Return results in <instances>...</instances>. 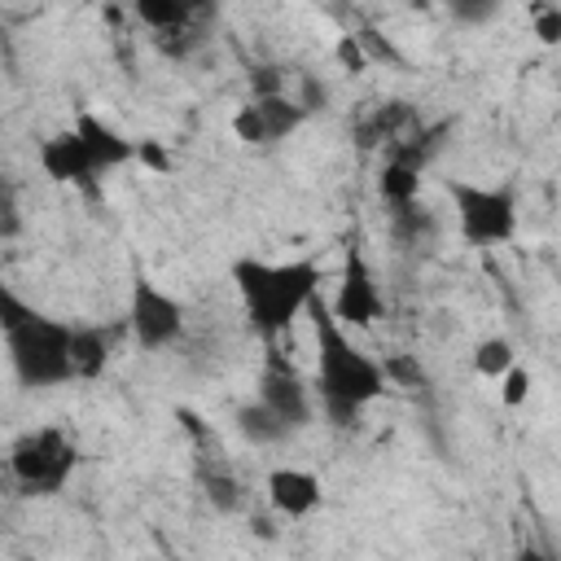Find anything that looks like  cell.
<instances>
[{
	"mask_svg": "<svg viewBox=\"0 0 561 561\" xmlns=\"http://www.w3.org/2000/svg\"><path fill=\"white\" fill-rule=\"evenodd\" d=\"M535 31H539L543 44H557V39H561V9H557V4L539 9V13H535Z\"/></svg>",
	"mask_w": 561,
	"mask_h": 561,
	"instance_id": "603a6c76",
	"label": "cell"
},
{
	"mask_svg": "<svg viewBox=\"0 0 561 561\" xmlns=\"http://www.w3.org/2000/svg\"><path fill=\"white\" fill-rule=\"evenodd\" d=\"M495 13H500V4H491V0H482V4H451V18H460V22H486Z\"/></svg>",
	"mask_w": 561,
	"mask_h": 561,
	"instance_id": "d4e9b609",
	"label": "cell"
},
{
	"mask_svg": "<svg viewBox=\"0 0 561 561\" xmlns=\"http://www.w3.org/2000/svg\"><path fill=\"white\" fill-rule=\"evenodd\" d=\"M127 329L145 351H162L184 333V302L162 285H153L149 276H136L127 302Z\"/></svg>",
	"mask_w": 561,
	"mask_h": 561,
	"instance_id": "8992f818",
	"label": "cell"
},
{
	"mask_svg": "<svg viewBox=\"0 0 561 561\" xmlns=\"http://www.w3.org/2000/svg\"><path fill=\"white\" fill-rule=\"evenodd\" d=\"M513 368V342L508 337H482L473 346V373L478 377H504Z\"/></svg>",
	"mask_w": 561,
	"mask_h": 561,
	"instance_id": "e0dca14e",
	"label": "cell"
},
{
	"mask_svg": "<svg viewBox=\"0 0 561 561\" xmlns=\"http://www.w3.org/2000/svg\"><path fill=\"white\" fill-rule=\"evenodd\" d=\"M26 316H35V307H31L26 298H18V294H13V289L0 280V329L9 333V329H18Z\"/></svg>",
	"mask_w": 561,
	"mask_h": 561,
	"instance_id": "d6986e66",
	"label": "cell"
},
{
	"mask_svg": "<svg viewBox=\"0 0 561 561\" xmlns=\"http://www.w3.org/2000/svg\"><path fill=\"white\" fill-rule=\"evenodd\" d=\"M526 394H530V373L513 364V368L504 373V408H517V403H526Z\"/></svg>",
	"mask_w": 561,
	"mask_h": 561,
	"instance_id": "44dd1931",
	"label": "cell"
},
{
	"mask_svg": "<svg viewBox=\"0 0 561 561\" xmlns=\"http://www.w3.org/2000/svg\"><path fill=\"white\" fill-rule=\"evenodd\" d=\"M377 188H381V197H386L394 210H403V206H412L416 193H421V171H412V167H403V162H386L381 175H377Z\"/></svg>",
	"mask_w": 561,
	"mask_h": 561,
	"instance_id": "5bb4252c",
	"label": "cell"
},
{
	"mask_svg": "<svg viewBox=\"0 0 561 561\" xmlns=\"http://www.w3.org/2000/svg\"><path fill=\"white\" fill-rule=\"evenodd\" d=\"M517 561H543V557H539V552H530V548H526V552H522V557H517Z\"/></svg>",
	"mask_w": 561,
	"mask_h": 561,
	"instance_id": "4316f807",
	"label": "cell"
},
{
	"mask_svg": "<svg viewBox=\"0 0 561 561\" xmlns=\"http://www.w3.org/2000/svg\"><path fill=\"white\" fill-rule=\"evenodd\" d=\"M259 403H263L289 434L311 421V390L302 386V377H298L280 355H272L267 368H263V377H259Z\"/></svg>",
	"mask_w": 561,
	"mask_h": 561,
	"instance_id": "ba28073f",
	"label": "cell"
},
{
	"mask_svg": "<svg viewBox=\"0 0 561 561\" xmlns=\"http://www.w3.org/2000/svg\"><path fill=\"white\" fill-rule=\"evenodd\" d=\"M311 316H316V390H320V408H324V416L333 425H351L359 416V408L381 399V390H386L381 364L346 337V329L329 316V307L320 298H311Z\"/></svg>",
	"mask_w": 561,
	"mask_h": 561,
	"instance_id": "6da1fadb",
	"label": "cell"
},
{
	"mask_svg": "<svg viewBox=\"0 0 561 561\" xmlns=\"http://www.w3.org/2000/svg\"><path fill=\"white\" fill-rule=\"evenodd\" d=\"M456 202V224L469 245H504L517 237V197L504 184H469L451 180L447 184Z\"/></svg>",
	"mask_w": 561,
	"mask_h": 561,
	"instance_id": "5b68a950",
	"label": "cell"
},
{
	"mask_svg": "<svg viewBox=\"0 0 561 561\" xmlns=\"http://www.w3.org/2000/svg\"><path fill=\"white\" fill-rule=\"evenodd\" d=\"M39 167H44L48 180L75 184L83 193H96V184H101V167H96V158L88 153V145L79 140L75 127H66V131H57L39 145Z\"/></svg>",
	"mask_w": 561,
	"mask_h": 561,
	"instance_id": "9c48e42d",
	"label": "cell"
},
{
	"mask_svg": "<svg viewBox=\"0 0 561 561\" xmlns=\"http://www.w3.org/2000/svg\"><path fill=\"white\" fill-rule=\"evenodd\" d=\"M250 83H254V92H259V96H280V83H285V75H280L276 66H259V70L250 75Z\"/></svg>",
	"mask_w": 561,
	"mask_h": 561,
	"instance_id": "cb8c5ba5",
	"label": "cell"
},
{
	"mask_svg": "<svg viewBox=\"0 0 561 561\" xmlns=\"http://www.w3.org/2000/svg\"><path fill=\"white\" fill-rule=\"evenodd\" d=\"M302 118H307V110H302L298 101L259 96V101H250L245 110H237L232 131H237L245 145H272V140H285L289 131H298Z\"/></svg>",
	"mask_w": 561,
	"mask_h": 561,
	"instance_id": "30bf717a",
	"label": "cell"
},
{
	"mask_svg": "<svg viewBox=\"0 0 561 561\" xmlns=\"http://www.w3.org/2000/svg\"><path fill=\"white\" fill-rule=\"evenodd\" d=\"M75 131H79V140L88 145V153L96 158L101 171H114V167H123V162L136 158V145L123 131H114L105 118H96V114H79L75 118Z\"/></svg>",
	"mask_w": 561,
	"mask_h": 561,
	"instance_id": "7c38bea8",
	"label": "cell"
},
{
	"mask_svg": "<svg viewBox=\"0 0 561 561\" xmlns=\"http://www.w3.org/2000/svg\"><path fill=\"white\" fill-rule=\"evenodd\" d=\"M337 57H342L351 70H364V53H359V39H355V35H346V39L337 44Z\"/></svg>",
	"mask_w": 561,
	"mask_h": 561,
	"instance_id": "484cf974",
	"label": "cell"
},
{
	"mask_svg": "<svg viewBox=\"0 0 561 561\" xmlns=\"http://www.w3.org/2000/svg\"><path fill=\"white\" fill-rule=\"evenodd\" d=\"M18 228H22V215H18V188H13V180L0 175V241L13 237Z\"/></svg>",
	"mask_w": 561,
	"mask_h": 561,
	"instance_id": "ffe728a7",
	"label": "cell"
},
{
	"mask_svg": "<svg viewBox=\"0 0 561 561\" xmlns=\"http://www.w3.org/2000/svg\"><path fill=\"white\" fill-rule=\"evenodd\" d=\"M4 342H9L13 373L26 390H48V386H61V381L75 377V368H70V324L66 320H53V316L35 311L18 329H9Z\"/></svg>",
	"mask_w": 561,
	"mask_h": 561,
	"instance_id": "3957f363",
	"label": "cell"
},
{
	"mask_svg": "<svg viewBox=\"0 0 561 561\" xmlns=\"http://www.w3.org/2000/svg\"><path fill=\"white\" fill-rule=\"evenodd\" d=\"M232 280H237L245 320L263 337H276L280 329H289L311 307V298H320V267L311 259H294V263L237 259Z\"/></svg>",
	"mask_w": 561,
	"mask_h": 561,
	"instance_id": "7a4b0ae2",
	"label": "cell"
},
{
	"mask_svg": "<svg viewBox=\"0 0 561 561\" xmlns=\"http://www.w3.org/2000/svg\"><path fill=\"white\" fill-rule=\"evenodd\" d=\"M75 465H79L75 443L53 425L22 434L9 451V469H13V482L22 495H57L70 482Z\"/></svg>",
	"mask_w": 561,
	"mask_h": 561,
	"instance_id": "277c9868",
	"label": "cell"
},
{
	"mask_svg": "<svg viewBox=\"0 0 561 561\" xmlns=\"http://www.w3.org/2000/svg\"><path fill=\"white\" fill-rule=\"evenodd\" d=\"M267 500L285 517H307L324 504V486L307 469H272L267 473Z\"/></svg>",
	"mask_w": 561,
	"mask_h": 561,
	"instance_id": "8fae6325",
	"label": "cell"
},
{
	"mask_svg": "<svg viewBox=\"0 0 561 561\" xmlns=\"http://www.w3.org/2000/svg\"><path fill=\"white\" fill-rule=\"evenodd\" d=\"M237 430L250 438V443H259V447H267V443H280V438H289V430L263 408V403H245L241 412H237Z\"/></svg>",
	"mask_w": 561,
	"mask_h": 561,
	"instance_id": "9a60e30c",
	"label": "cell"
},
{
	"mask_svg": "<svg viewBox=\"0 0 561 561\" xmlns=\"http://www.w3.org/2000/svg\"><path fill=\"white\" fill-rule=\"evenodd\" d=\"M110 364V333L105 329H70V368L75 377L92 381Z\"/></svg>",
	"mask_w": 561,
	"mask_h": 561,
	"instance_id": "4fadbf2b",
	"label": "cell"
},
{
	"mask_svg": "<svg viewBox=\"0 0 561 561\" xmlns=\"http://www.w3.org/2000/svg\"><path fill=\"white\" fill-rule=\"evenodd\" d=\"M136 18L149 22V26L162 31V35H175V31L193 18V9L180 4V0H140V4H136Z\"/></svg>",
	"mask_w": 561,
	"mask_h": 561,
	"instance_id": "2e32d148",
	"label": "cell"
},
{
	"mask_svg": "<svg viewBox=\"0 0 561 561\" xmlns=\"http://www.w3.org/2000/svg\"><path fill=\"white\" fill-rule=\"evenodd\" d=\"M206 495H210V504L215 508H237V482L232 478H224V473H215V478H206Z\"/></svg>",
	"mask_w": 561,
	"mask_h": 561,
	"instance_id": "7402d4cb",
	"label": "cell"
},
{
	"mask_svg": "<svg viewBox=\"0 0 561 561\" xmlns=\"http://www.w3.org/2000/svg\"><path fill=\"white\" fill-rule=\"evenodd\" d=\"M381 377L394 381V386H403V390H421V386H430V373H425L421 359H412V355H390V359L381 364Z\"/></svg>",
	"mask_w": 561,
	"mask_h": 561,
	"instance_id": "ac0fdd59",
	"label": "cell"
},
{
	"mask_svg": "<svg viewBox=\"0 0 561 561\" xmlns=\"http://www.w3.org/2000/svg\"><path fill=\"white\" fill-rule=\"evenodd\" d=\"M329 316L342 324V329H368L381 320V289L373 280V267L359 250H346V263H342V280H337V294L333 302H324Z\"/></svg>",
	"mask_w": 561,
	"mask_h": 561,
	"instance_id": "52a82bcc",
	"label": "cell"
}]
</instances>
